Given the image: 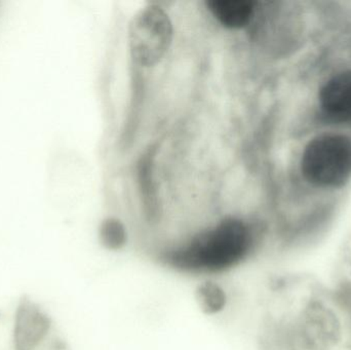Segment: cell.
Instances as JSON below:
<instances>
[{"label": "cell", "instance_id": "1", "mask_svg": "<svg viewBox=\"0 0 351 350\" xmlns=\"http://www.w3.org/2000/svg\"><path fill=\"white\" fill-rule=\"evenodd\" d=\"M258 242L259 234L249 220L227 216L194 236L168 265L204 277H220L249 259Z\"/></svg>", "mask_w": 351, "mask_h": 350}, {"label": "cell", "instance_id": "2", "mask_svg": "<svg viewBox=\"0 0 351 350\" xmlns=\"http://www.w3.org/2000/svg\"><path fill=\"white\" fill-rule=\"evenodd\" d=\"M301 173L319 188H339L351 178V139L342 134H323L303 150Z\"/></svg>", "mask_w": 351, "mask_h": 350}, {"label": "cell", "instance_id": "3", "mask_svg": "<svg viewBox=\"0 0 351 350\" xmlns=\"http://www.w3.org/2000/svg\"><path fill=\"white\" fill-rule=\"evenodd\" d=\"M174 28L160 6H145L134 16L129 29L132 58L138 65L152 67L162 61L172 45Z\"/></svg>", "mask_w": 351, "mask_h": 350}, {"label": "cell", "instance_id": "4", "mask_svg": "<svg viewBox=\"0 0 351 350\" xmlns=\"http://www.w3.org/2000/svg\"><path fill=\"white\" fill-rule=\"evenodd\" d=\"M51 316L28 296H23L14 314L12 342L14 350H35L51 329Z\"/></svg>", "mask_w": 351, "mask_h": 350}, {"label": "cell", "instance_id": "5", "mask_svg": "<svg viewBox=\"0 0 351 350\" xmlns=\"http://www.w3.org/2000/svg\"><path fill=\"white\" fill-rule=\"evenodd\" d=\"M322 113L334 123L351 121V70H343L330 77L319 94Z\"/></svg>", "mask_w": 351, "mask_h": 350}, {"label": "cell", "instance_id": "6", "mask_svg": "<svg viewBox=\"0 0 351 350\" xmlns=\"http://www.w3.org/2000/svg\"><path fill=\"white\" fill-rule=\"evenodd\" d=\"M197 308L208 318L218 322L230 303L232 283L220 277H206L195 288Z\"/></svg>", "mask_w": 351, "mask_h": 350}, {"label": "cell", "instance_id": "7", "mask_svg": "<svg viewBox=\"0 0 351 350\" xmlns=\"http://www.w3.org/2000/svg\"><path fill=\"white\" fill-rule=\"evenodd\" d=\"M206 6L215 18L229 29L250 26L257 10V2L252 0H212Z\"/></svg>", "mask_w": 351, "mask_h": 350}, {"label": "cell", "instance_id": "8", "mask_svg": "<svg viewBox=\"0 0 351 350\" xmlns=\"http://www.w3.org/2000/svg\"><path fill=\"white\" fill-rule=\"evenodd\" d=\"M99 242L104 250L119 252L127 247L129 234L125 224L114 217L106 218L101 222L98 230Z\"/></svg>", "mask_w": 351, "mask_h": 350}, {"label": "cell", "instance_id": "9", "mask_svg": "<svg viewBox=\"0 0 351 350\" xmlns=\"http://www.w3.org/2000/svg\"><path fill=\"white\" fill-rule=\"evenodd\" d=\"M338 301L351 314V283L343 284L337 293Z\"/></svg>", "mask_w": 351, "mask_h": 350}, {"label": "cell", "instance_id": "10", "mask_svg": "<svg viewBox=\"0 0 351 350\" xmlns=\"http://www.w3.org/2000/svg\"><path fill=\"white\" fill-rule=\"evenodd\" d=\"M47 350H71L70 349L69 345H67L66 341H64L63 339H55L53 340V342L49 345V349Z\"/></svg>", "mask_w": 351, "mask_h": 350}]
</instances>
